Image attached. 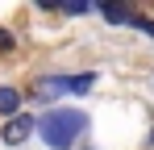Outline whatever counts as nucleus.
Masks as SVG:
<instances>
[{"mask_svg":"<svg viewBox=\"0 0 154 150\" xmlns=\"http://www.w3.org/2000/svg\"><path fill=\"white\" fill-rule=\"evenodd\" d=\"M83 129H88V117H83L79 108H54V113H46V117L38 121V133H42V142L50 150L75 146Z\"/></svg>","mask_w":154,"mask_h":150,"instance_id":"1","label":"nucleus"},{"mask_svg":"<svg viewBox=\"0 0 154 150\" xmlns=\"http://www.w3.org/2000/svg\"><path fill=\"white\" fill-rule=\"evenodd\" d=\"M96 83V75H42L33 79V96L38 100H50V96H75V92H88Z\"/></svg>","mask_w":154,"mask_h":150,"instance_id":"2","label":"nucleus"},{"mask_svg":"<svg viewBox=\"0 0 154 150\" xmlns=\"http://www.w3.org/2000/svg\"><path fill=\"white\" fill-rule=\"evenodd\" d=\"M104 17H108V21H121V25H137L142 33H154V21H146L142 13H129V8H112V4H104Z\"/></svg>","mask_w":154,"mask_h":150,"instance_id":"3","label":"nucleus"},{"mask_svg":"<svg viewBox=\"0 0 154 150\" xmlns=\"http://www.w3.org/2000/svg\"><path fill=\"white\" fill-rule=\"evenodd\" d=\"M29 129H33V121H29V117H13V121L4 125V142H8V146L25 142V138H29Z\"/></svg>","mask_w":154,"mask_h":150,"instance_id":"4","label":"nucleus"},{"mask_svg":"<svg viewBox=\"0 0 154 150\" xmlns=\"http://www.w3.org/2000/svg\"><path fill=\"white\" fill-rule=\"evenodd\" d=\"M21 108V92L17 88H0V113H17Z\"/></svg>","mask_w":154,"mask_h":150,"instance_id":"5","label":"nucleus"},{"mask_svg":"<svg viewBox=\"0 0 154 150\" xmlns=\"http://www.w3.org/2000/svg\"><path fill=\"white\" fill-rule=\"evenodd\" d=\"M4 50H13V33H4V29H0V54H4Z\"/></svg>","mask_w":154,"mask_h":150,"instance_id":"6","label":"nucleus"}]
</instances>
